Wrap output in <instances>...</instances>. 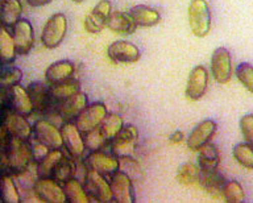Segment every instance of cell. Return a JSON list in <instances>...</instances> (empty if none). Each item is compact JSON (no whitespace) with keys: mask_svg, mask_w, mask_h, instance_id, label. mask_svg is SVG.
<instances>
[{"mask_svg":"<svg viewBox=\"0 0 253 203\" xmlns=\"http://www.w3.org/2000/svg\"><path fill=\"white\" fill-rule=\"evenodd\" d=\"M209 86V72L205 66L198 65L190 72L186 84V98L189 100H199L205 95Z\"/></svg>","mask_w":253,"mask_h":203,"instance_id":"obj_14","label":"cell"},{"mask_svg":"<svg viewBox=\"0 0 253 203\" xmlns=\"http://www.w3.org/2000/svg\"><path fill=\"white\" fill-rule=\"evenodd\" d=\"M23 78V73L17 68H9L0 72V87L8 88L15 86Z\"/></svg>","mask_w":253,"mask_h":203,"instance_id":"obj_41","label":"cell"},{"mask_svg":"<svg viewBox=\"0 0 253 203\" xmlns=\"http://www.w3.org/2000/svg\"><path fill=\"white\" fill-rule=\"evenodd\" d=\"M23 7L19 0H3L0 9V21L4 27H13L21 19Z\"/></svg>","mask_w":253,"mask_h":203,"instance_id":"obj_27","label":"cell"},{"mask_svg":"<svg viewBox=\"0 0 253 203\" xmlns=\"http://www.w3.org/2000/svg\"><path fill=\"white\" fill-rule=\"evenodd\" d=\"M27 1L31 7H43V5L51 3L53 0H27Z\"/></svg>","mask_w":253,"mask_h":203,"instance_id":"obj_44","label":"cell"},{"mask_svg":"<svg viewBox=\"0 0 253 203\" xmlns=\"http://www.w3.org/2000/svg\"><path fill=\"white\" fill-rule=\"evenodd\" d=\"M107 56L116 64H133L141 58V52L136 45L129 41L119 40L108 46Z\"/></svg>","mask_w":253,"mask_h":203,"instance_id":"obj_12","label":"cell"},{"mask_svg":"<svg viewBox=\"0 0 253 203\" xmlns=\"http://www.w3.org/2000/svg\"><path fill=\"white\" fill-rule=\"evenodd\" d=\"M112 13L110 0H100L84 19V29L90 33L102 32Z\"/></svg>","mask_w":253,"mask_h":203,"instance_id":"obj_15","label":"cell"},{"mask_svg":"<svg viewBox=\"0 0 253 203\" xmlns=\"http://www.w3.org/2000/svg\"><path fill=\"white\" fill-rule=\"evenodd\" d=\"M83 139H84V147L87 151L94 152V151H102L103 147L106 145L108 141L104 139V136L100 132V128H95L91 131L83 133Z\"/></svg>","mask_w":253,"mask_h":203,"instance_id":"obj_38","label":"cell"},{"mask_svg":"<svg viewBox=\"0 0 253 203\" xmlns=\"http://www.w3.org/2000/svg\"><path fill=\"white\" fill-rule=\"evenodd\" d=\"M35 139L46 145L49 149H61L63 147L61 129L47 120H39L33 125Z\"/></svg>","mask_w":253,"mask_h":203,"instance_id":"obj_13","label":"cell"},{"mask_svg":"<svg viewBox=\"0 0 253 203\" xmlns=\"http://www.w3.org/2000/svg\"><path fill=\"white\" fill-rule=\"evenodd\" d=\"M221 195L225 202L229 203H240L244 201L245 194L243 186L237 181H225Z\"/></svg>","mask_w":253,"mask_h":203,"instance_id":"obj_35","label":"cell"},{"mask_svg":"<svg viewBox=\"0 0 253 203\" xmlns=\"http://www.w3.org/2000/svg\"><path fill=\"white\" fill-rule=\"evenodd\" d=\"M67 32V19L63 13L49 17L41 33V42L46 49H55L62 44Z\"/></svg>","mask_w":253,"mask_h":203,"instance_id":"obj_3","label":"cell"},{"mask_svg":"<svg viewBox=\"0 0 253 203\" xmlns=\"http://www.w3.org/2000/svg\"><path fill=\"white\" fill-rule=\"evenodd\" d=\"M16 45L13 36L7 31V27H0V60L8 64L15 60Z\"/></svg>","mask_w":253,"mask_h":203,"instance_id":"obj_30","label":"cell"},{"mask_svg":"<svg viewBox=\"0 0 253 203\" xmlns=\"http://www.w3.org/2000/svg\"><path fill=\"white\" fill-rule=\"evenodd\" d=\"M182 140H183V132L181 131H175L173 135L170 136V141H171L173 144L181 143Z\"/></svg>","mask_w":253,"mask_h":203,"instance_id":"obj_45","label":"cell"},{"mask_svg":"<svg viewBox=\"0 0 253 203\" xmlns=\"http://www.w3.org/2000/svg\"><path fill=\"white\" fill-rule=\"evenodd\" d=\"M88 104V98L84 92L78 91L70 98L57 103V112L65 122H73Z\"/></svg>","mask_w":253,"mask_h":203,"instance_id":"obj_17","label":"cell"},{"mask_svg":"<svg viewBox=\"0 0 253 203\" xmlns=\"http://www.w3.org/2000/svg\"><path fill=\"white\" fill-rule=\"evenodd\" d=\"M8 136V131L5 129V127H0V145H3L5 143Z\"/></svg>","mask_w":253,"mask_h":203,"instance_id":"obj_46","label":"cell"},{"mask_svg":"<svg viewBox=\"0 0 253 203\" xmlns=\"http://www.w3.org/2000/svg\"><path fill=\"white\" fill-rule=\"evenodd\" d=\"M4 127L8 131V133H11L12 137H15V139L24 140V141L31 139V124L28 123L24 115L19 114V112L8 114L5 116V119H4Z\"/></svg>","mask_w":253,"mask_h":203,"instance_id":"obj_19","label":"cell"},{"mask_svg":"<svg viewBox=\"0 0 253 203\" xmlns=\"http://www.w3.org/2000/svg\"><path fill=\"white\" fill-rule=\"evenodd\" d=\"M110 185L112 194H114L115 202L118 203H134L136 202V194H134L133 181L130 177L122 170L110 177Z\"/></svg>","mask_w":253,"mask_h":203,"instance_id":"obj_8","label":"cell"},{"mask_svg":"<svg viewBox=\"0 0 253 203\" xmlns=\"http://www.w3.org/2000/svg\"><path fill=\"white\" fill-rule=\"evenodd\" d=\"M11 99L12 106L15 108L16 112H19L21 115H29L33 111V103H32L31 96L28 90L20 86L19 83L11 87Z\"/></svg>","mask_w":253,"mask_h":203,"instance_id":"obj_25","label":"cell"},{"mask_svg":"<svg viewBox=\"0 0 253 203\" xmlns=\"http://www.w3.org/2000/svg\"><path fill=\"white\" fill-rule=\"evenodd\" d=\"M137 140V128L132 124L124 125L122 131L111 140V153L118 157H133Z\"/></svg>","mask_w":253,"mask_h":203,"instance_id":"obj_4","label":"cell"},{"mask_svg":"<svg viewBox=\"0 0 253 203\" xmlns=\"http://www.w3.org/2000/svg\"><path fill=\"white\" fill-rule=\"evenodd\" d=\"M232 155L237 162L247 169H253V147L248 143H240L235 145Z\"/></svg>","mask_w":253,"mask_h":203,"instance_id":"obj_36","label":"cell"},{"mask_svg":"<svg viewBox=\"0 0 253 203\" xmlns=\"http://www.w3.org/2000/svg\"><path fill=\"white\" fill-rule=\"evenodd\" d=\"M62 151L61 149H50L43 159H41L37 163V174L40 177H50L53 174L54 167L57 166V163L63 159Z\"/></svg>","mask_w":253,"mask_h":203,"instance_id":"obj_29","label":"cell"},{"mask_svg":"<svg viewBox=\"0 0 253 203\" xmlns=\"http://www.w3.org/2000/svg\"><path fill=\"white\" fill-rule=\"evenodd\" d=\"M0 194H1V199L7 203H19L21 201L16 183L8 175H4L0 181Z\"/></svg>","mask_w":253,"mask_h":203,"instance_id":"obj_34","label":"cell"},{"mask_svg":"<svg viewBox=\"0 0 253 203\" xmlns=\"http://www.w3.org/2000/svg\"><path fill=\"white\" fill-rule=\"evenodd\" d=\"M119 170L124 171L130 179H137L142 174L141 167L133 157H119Z\"/></svg>","mask_w":253,"mask_h":203,"instance_id":"obj_39","label":"cell"},{"mask_svg":"<svg viewBox=\"0 0 253 203\" xmlns=\"http://www.w3.org/2000/svg\"><path fill=\"white\" fill-rule=\"evenodd\" d=\"M187 16L190 29L194 36L206 37L209 35L211 31L212 16L207 0H191L187 9Z\"/></svg>","mask_w":253,"mask_h":203,"instance_id":"obj_1","label":"cell"},{"mask_svg":"<svg viewBox=\"0 0 253 203\" xmlns=\"http://www.w3.org/2000/svg\"><path fill=\"white\" fill-rule=\"evenodd\" d=\"M240 131L244 136L245 143L253 147V115L248 114L244 115L240 120Z\"/></svg>","mask_w":253,"mask_h":203,"instance_id":"obj_42","label":"cell"},{"mask_svg":"<svg viewBox=\"0 0 253 203\" xmlns=\"http://www.w3.org/2000/svg\"><path fill=\"white\" fill-rule=\"evenodd\" d=\"M29 96H31L33 107L37 110H43L46 107L47 103L50 102V95H49V90H47L42 83H33L29 86Z\"/></svg>","mask_w":253,"mask_h":203,"instance_id":"obj_33","label":"cell"},{"mask_svg":"<svg viewBox=\"0 0 253 203\" xmlns=\"http://www.w3.org/2000/svg\"><path fill=\"white\" fill-rule=\"evenodd\" d=\"M75 73V65L71 61L63 60L57 61L53 65H50L45 72V80L50 83H58L63 81L70 80L71 77L74 76Z\"/></svg>","mask_w":253,"mask_h":203,"instance_id":"obj_21","label":"cell"},{"mask_svg":"<svg viewBox=\"0 0 253 203\" xmlns=\"http://www.w3.org/2000/svg\"><path fill=\"white\" fill-rule=\"evenodd\" d=\"M71 1H74V3H82L83 0H71Z\"/></svg>","mask_w":253,"mask_h":203,"instance_id":"obj_48","label":"cell"},{"mask_svg":"<svg viewBox=\"0 0 253 203\" xmlns=\"http://www.w3.org/2000/svg\"><path fill=\"white\" fill-rule=\"evenodd\" d=\"M199 173H201V169H199V166H197V165H194V163H183V165L179 167V170H178V182L182 183V185H185V186L198 183Z\"/></svg>","mask_w":253,"mask_h":203,"instance_id":"obj_37","label":"cell"},{"mask_svg":"<svg viewBox=\"0 0 253 203\" xmlns=\"http://www.w3.org/2000/svg\"><path fill=\"white\" fill-rule=\"evenodd\" d=\"M106 104L103 102H95V103L87 104L84 110L75 118L74 123L79 128V131L82 133L95 129V128L100 127V124L107 116Z\"/></svg>","mask_w":253,"mask_h":203,"instance_id":"obj_5","label":"cell"},{"mask_svg":"<svg viewBox=\"0 0 253 203\" xmlns=\"http://www.w3.org/2000/svg\"><path fill=\"white\" fill-rule=\"evenodd\" d=\"M123 127H124V120H123L122 116L118 115V114H107L99 128H100V132L104 136V139L108 143H111V140L122 131Z\"/></svg>","mask_w":253,"mask_h":203,"instance_id":"obj_32","label":"cell"},{"mask_svg":"<svg viewBox=\"0 0 253 203\" xmlns=\"http://www.w3.org/2000/svg\"><path fill=\"white\" fill-rule=\"evenodd\" d=\"M129 15L137 28H150L161 21L160 12L148 5H136L130 9Z\"/></svg>","mask_w":253,"mask_h":203,"instance_id":"obj_20","label":"cell"},{"mask_svg":"<svg viewBox=\"0 0 253 203\" xmlns=\"http://www.w3.org/2000/svg\"><path fill=\"white\" fill-rule=\"evenodd\" d=\"M75 174H77V165H75V159H67V157H63L57 166L54 167L53 170V178L59 182L61 185L66 183L67 181H70L71 178H74Z\"/></svg>","mask_w":253,"mask_h":203,"instance_id":"obj_31","label":"cell"},{"mask_svg":"<svg viewBox=\"0 0 253 203\" xmlns=\"http://www.w3.org/2000/svg\"><path fill=\"white\" fill-rule=\"evenodd\" d=\"M12 36L15 40L16 52L24 56L31 52L35 44V32L33 27L25 19H20L13 27H12Z\"/></svg>","mask_w":253,"mask_h":203,"instance_id":"obj_16","label":"cell"},{"mask_svg":"<svg viewBox=\"0 0 253 203\" xmlns=\"http://www.w3.org/2000/svg\"><path fill=\"white\" fill-rule=\"evenodd\" d=\"M33 153H32L31 145H28L24 140L12 137L9 144V156H8V163L13 170L24 171L33 161Z\"/></svg>","mask_w":253,"mask_h":203,"instance_id":"obj_11","label":"cell"},{"mask_svg":"<svg viewBox=\"0 0 253 203\" xmlns=\"http://www.w3.org/2000/svg\"><path fill=\"white\" fill-rule=\"evenodd\" d=\"M63 191L66 195V202L69 203H88L91 202L90 197L87 194L86 189L81 181L71 178L66 183H63Z\"/></svg>","mask_w":253,"mask_h":203,"instance_id":"obj_28","label":"cell"},{"mask_svg":"<svg viewBox=\"0 0 253 203\" xmlns=\"http://www.w3.org/2000/svg\"><path fill=\"white\" fill-rule=\"evenodd\" d=\"M78 91H81V83H79V81L70 78V80L53 84L49 88V95H50L51 100L59 103V102H62V100L70 98L71 95L77 94Z\"/></svg>","mask_w":253,"mask_h":203,"instance_id":"obj_26","label":"cell"},{"mask_svg":"<svg viewBox=\"0 0 253 203\" xmlns=\"http://www.w3.org/2000/svg\"><path fill=\"white\" fill-rule=\"evenodd\" d=\"M1 4H3V0H0V9H1Z\"/></svg>","mask_w":253,"mask_h":203,"instance_id":"obj_49","label":"cell"},{"mask_svg":"<svg viewBox=\"0 0 253 203\" xmlns=\"http://www.w3.org/2000/svg\"><path fill=\"white\" fill-rule=\"evenodd\" d=\"M3 90H5V88H0V107H1L4 104V102H5V92H4Z\"/></svg>","mask_w":253,"mask_h":203,"instance_id":"obj_47","label":"cell"},{"mask_svg":"<svg viewBox=\"0 0 253 203\" xmlns=\"http://www.w3.org/2000/svg\"><path fill=\"white\" fill-rule=\"evenodd\" d=\"M107 27L112 32L118 33V35H123V36L132 35V33H134L136 28H137L129 13L120 12V11L111 13L110 19L107 21Z\"/></svg>","mask_w":253,"mask_h":203,"instance_id":"obj_22","label":"cell"},{"mask_svg":"<svg viewBox=\"0 0 253 203\" xmlns=\"http://www.w3.org/2000/svg\"><path fill=\"white\" fill-rule=\"evenodd\" d=\"M35 194L41 202L46 203H65L66 195L63 186L54 178L41 177L35 183Z\"/></svg>","mask_w":253,"mask_h":203,"instance_id":"obj_7","label":"cell"},{"mask_svg":"<svg viewBox=\"0 0 253 203\" xmlns=\"http://www.w3.org/2000/svg\"><path fill=\"white\" fill-rule=\"evenodd\" d=\"M61 135H62L63 145L66 151L70 153L73 159H79L82 157L86 147H84V139L83 133L79 131V128L75 125L73 122H65L61 125Z\"/></svg>","mask_w":253,"mask_h":203,"instance_id":"obj_10","label":"cell"},{"mask_svg":"<svg viewBox=\"0 0 253 203\" xmlns=\"http://www.w3.org/2000/svg\"><path fill=\"white\" fill-rule=\"evenodd\" d=\"M215 132H216V123L211 119L203 120L194 128L187 137V147L191 151L198 152V149H201L205 144L211 141Z\"/></svg>","mask_w":253,"mask_h":203,"instance_id":"obj_18","label":"cell"},{"mask_svg":"<svg viewBox=\"0 0 253 203\" xmlns=\"http://www.w3.org/2000/svg\"><path fill=\"white\" fill-rule=\"evenodd\" d=\"M83 186L86 189L87 194H88L91 201H96V202L102 203L115 202L110 182L107 181L104 175L99 174L98 171L87 169Z\"/></svg>","mask_w":253,"mask_h":203,"instance_id":"obj_2","label":"cell"},{"mask_svg":"<svg viewBox=\"0 0 253 203\" xmlns=\"http://www.w3.org/2000/svg\"><path fill=\"white\" fill-rule=\"evenodd\" d=\"M236 77L239 82L244 86L248 91L253 92V66L251 64L243 62L237 66Z\"/></svg>","mask_w":253,"mask_h":203,"instance_id":"obj_40","label":"cell"},{"mask_svg":"<svg viewBox=\"0 0 253 203\" xmlns=\"http://www.w3.org/2000/svg\"><path fill=\"white\" fill-rule=\"evenodd\" d=\"M198 163L201 170H217L219 163H220V156L217 151L216 145L212 143L205 144L201 149H198Z\"/></svg>","mask_w":253,"mask_h":203,"instance_id":"obj_23","label":"cell"},{"mask_svg":"<svg viewBox=\"0 0 253 203\" xmlns=\"http://www.w3.org/2000/svg\"><path fill=\"white\" fill-rule=\"evenodd\" d=\"M211 73L217 83H228L232 78V58L228 49H215L211 57Z\"/></svg>","mask_w":253,"mask_h":203,"instance_id":"obj_9","label":"cell"},{"mask_svg":"<svg viewBox=\"0 0 253 203\" xmlns=\"http://www.w3.org/2000/svg\"><path fill=\"white\" fill-rule=\"evenodd\" d=\"M32 153H33V159L36 160V161H40L41 159H43L45 156L49 153V148L46 147V145H43V144H41L37 139H33L32 140Z\"/></svg>","mask_w":253,"mask_h":203,"instance_id":"obj_43","label":"cell"},{"mask_svg":"<svg viewBox=\"0 0 253 203\" xmlns=\"http://www.w3.org/2000/svg\"><path fill=\"white\" fill-rule=\"evenodd\" d=\"M84 166L90 170L98 171L104 177H111L119 170V157L114 153H106L103 151L90 152L84 159Z\"/></svg>","mask_w":253,"mask_h":203,"instance_id":"obj_6","label":"cell"},{"mask_svg":"<svg viewBox=\"0 0 253 203\" xmlns=\"http://www.w3.org/2000/svg\"><path fill=\"white\" fill-rule=\"evenodd\" d=\"M198 183L209 194L217 197V195H221V190H223V186H224L225 179L217 173V170H201Z\"/></svg>","mask_w":253,"mask_h":203,"instance_id":"obj_24","label":"cell"}]
</instances>
